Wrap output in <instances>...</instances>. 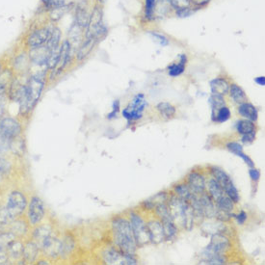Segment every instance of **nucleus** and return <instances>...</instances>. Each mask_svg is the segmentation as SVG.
Listing matches in <instances>:
<instances>
[{
    "mask_svg": "<svg viewBox=\"0 0 265 265\" xmlns=\"http://www.w3.org/2000/svg\"><path fill=\"white\" fill-rule=\"evenodd\" d=\"M112 232L115 244L128 255H135L137 244L130 221L125 218H116L112 222Z\"/></svg>",
    "mask_w": 265,
    "mask_h": 265,
    "instance_id": "f257e3e1",
    "label": "nucleus"
},
{
    "mask_svg": "<svg viewBox=\"0 0 265 265\" xmlns=\"http://www.w3.org/2000/svg\"><path fill=\"white\" fill-rule=\"evenodd\" d=\"M27 206L26 197L20 191H13L4 207L0 208V224L8 225L21 216Z\"/></svg>",
    "mask_w": 265,
    "mask_h": 265,
    "instance_id": "f03ea898",
    "label": "nucleus"
},
{
    "mask_svg": "<svg viewBox=\"0 0 265 265\" xmlns=\"http://www.w3.org/2000/svg\"><path fill=\"white\" fill-rule=\"evenodd\" d=\"M22 132L20 123L12 118L0 120V154L10 148L13 140L17 139Z\"/></svg>",
    "mask_w": 265,
    "mask_h": 265,
    "instance_id": "7ed1b4c3",
    "label": "nucleus"
},
{
    "mask_svg": "<svg viewBox=\"0 0 265 265\" xmlns=\"http://www.w3.org/2000/svg\"><path fill=\"white\" fill-rule=\"evenodd\" d=\"M45 84V73L44 72H37L32 75L28 80L26 87V95L27 100L30 109L37 104L38 100H40L43 90Z\"/></svg>",
    "mask_w": 265,
    "mask_h": 265,
    "instance_id": "20e7f679",
    "label": "nucleus"
},
{
    "mask_svg": "<svg viewBox=\"0 0 265 265\" xmlns=\"http://www.w3.org/2000/svg\"><path fill=\"white\" fill-rule=\"evenodd\" d=\"M107 29L103 23V13L100 7H95L89 18L87 26L86 38H95L100 41V38L104 37Z\"/></svg>",
    "mask_w": 265,
    "mask_h": 265,
    "instance_id": "39448f33",
    "label": "nucleus"
},
{
    "mask_svg": "<svg viewBox=\"0 0 265 265\" xmlns=\"http://www.w3.org/2000/svg\"><path fill=\"white\" fill-rule=\"evenodd\" d=\"M130 223L132 229L133 235L137 246L140 247L145 246L147 243L151 241L147 224L139 214L132 212Z\"/></svg>",
    "mask_w": 265,
    "mask_h": 265,
    "instance_id": "423d86ee",
    "label": "nucleus"
},
{
    "mask_svg": "<svg viewBox=\"0 0 265 265\" xmlns=\"http://www.w3.org/2000/svg\"><path fill=\"white\" fill-rule=\"evenodd\" d=\"M186 200L179 199L177 196H172L168 199V208L173 222L184 228Z\"/></svg>",
    "mask_w": 265,
    "mask_h": 265,
    "instance_id": "0eeeda50",
    "label": "nucleus"
},
{
    "mask_svg": "<svg viewBox=\"0 0 265 265\" xmlns=\"http://www.w3.org/2000/svg\"><path fill=\"white\" fill-rule=\"evenodd\" d=\"M148 105L147 100H145L144 95H137L131 104L123 111V116L128 121H137L140 120L143 116L145 107Z\"/></svg>",
    "mask_w": 265,
    "mask_h": 265,
    "instance_id": "6e6552de",
    "label": "nucleus"
},
{
    "mask_svg": "<svg viewBox=\"0 0 265 265\" xmlns=\"http://www.w3.org/2000/svg\"><path fill=\"white\" fill-rule=\"evenodd\" d=\"M103 261L106 265H137L134 255H128L121 250L110 249L103 253Z\"/></svg>",
    "mask_w": 265,
    "mask_h": 265,
    "instance_id": "1a4fd4ad",
    "label": "nucleus"
},
{
    "mask_svg": "<svg viewBox=\"0 0 265 265\" xmlns=\"http://www.w3.org/2000/svg\"><path fill=\"white\" fill-rule=\"evenodd\" d=\"M44 214H45V209H44V201L39 197L35 196L30 200V203L28 206L27 217H28L29 223L33 226L39 225L44 219Z\"/></svg>",
    "mask_w": 265,
    "mask_h": 265,
    "instance_id": "9d476101",
    "label": "nucleus"
},
{
    "mask_svg": "<svg viewBox=\"0 0 265 265\" xmlns=\"http://www.w3.org/2000/svg\"><path fill=\"white\" fill-rule=\"evenodd\" d=\"M50 34H51V30L47 27L37 29L27 37L26 45L30 49L41 47L47 43V41L49 40Z\"/></svg>",
    "mask_w": 265,
    "mask_h": 265,
    "instance_id": "9b49d317",
    "label": "nucleus"
},
{
    "mask_svg": "<svg viewBox=\"0 0 265 265\" xmlns=\"http://www.w3.org/2000/svg\"><path fill=\"white\" fill-rule=\"evenodd\" d=\"M230 247L231 242L226 235L222 233H215L211 236L210 243L206 248L218 254H225L230 249Z\"/></svg>",
    "mask_w": 265,
    "mask_h": 265,
    "instance_id": "f8f14e48",
    "label": "nucleus"
},
{
    "mask_svg": "<svg viewBox=\"0 0 265 265\" xmlns=\"http://www.w3.org/2000/svg\"><path fill=\"white\" fill-rule=\"evenodd\" d=\"M187 184L191 191L196 194L200 195L204 192L205 189V179L204 177L198 172H191L187 177Z\"/></svg>",
    "mask_w": 265,
    "mask_h": 265,
    "instance_id": "ddd939ff",
    "label": "nucleus"
},
{
    "mask_svg": "<svg viewBox=\"0 0 265 265\" xmlns=\"http://www.w3.org/2000/svg\"><path fill=\"white\" fill-rule=\"evenodd\" d=\"M148 231L150 234V240L153 243L158 244L165 240V234L163 225L159 221H151L147 224Z\"/></svg>",
    "mask_w": 265,
    "mask_h": 265,
    "instance_id": "4468645a",
    "label": "nucleus"
},
{
    "mask_svg": "<svg viewBox=\"0 0 265 265\" xmlns=\"http://www.w3.org/2000/svg\"><path fill=\"white\" fill-rule=\"evenodd\" d=\"M199 200L203 212V216L206 218L215 217L216 207L214 205V200L212 198L206 193H201L199 195Z\"/></svg>",
    "mask_w": 265,
    "mask_h": 265,
    "instance_id": "2eb2a0df",
    "label": "nucleus"
},
{
    "mask_svg": "<svg viewBox=\"0 0 265 265\" xmlns=\"http://www.w3.org/2000/svg\"><path fill=\"white\" fill-rule=\"evenodd\" d=\"M226 259L224 257V254H218L215 253L209 249H205L202 254V260L199 264L202 265H225Z\"/></svg>",
    "mask_w": 265,
    "mask_h": 265,
    "instance_id": "dca6fc26",
    "label": "nucleus"
},
{
    "mask_svg": "<svg viewBox=\"0 0 265 265\" xmlns=\"http://www.w3.org/2000/svg\"><path fill=\"white\" fill-rule=\"evenodd\" d=\"M98 42L99 41L95 38H86L85 42L80 45V47L78 48L76 52L77 60L83 61L84 59H86L90 55L92 50L95 48Z\"/></svg>",
    "mask_w": 265,
    "mask_h": 265,
    "instance_id": "f3484780",
    "label": "nucleus"
},
{
    "mask_svg": "<svg viewBox=\"0 0 265 265\" xmlns=\"http://www.w3.org/2000/svg\"><path fill=\"white\" fill-rule=\"evenodd\" d=\"M239 114L245 118V120H249L251 122H257L259 118V112L258 109L251 103L244 102L239 105L238 108Z\"/></svg>",
    "mask_w": 265,
    "mask_h": 265,
    "instance_id": "a211bd4d",
    "label": "nucleus"
},
{
    "mask_svg": "<svg viewBox=\"0 0 265 265\" xmlns=\"http://www.w3.org/2000/svg\"><path fill=\"white\" fill-rule=\"evenodd\" d=\"M210 89L213 95L225 96L230 91V84L224 78H215L210 81Z\"/></svg>",
    "mask_w": 265,
    "mask_h": 265,
    "instance_id": "6ab92c4d",
    "label": "nucleus"
},
{
    "mask_svg": "<svg viewBox=\"0 0 265 265\" xmlns=\"http://www.w3.org/2000/svg\"><path fill=\"white\" fill-rule=\"evenodd\" d=\"M210 171H211V175L213 178L223 187V189H225L227 186H229L231 183H232L231 177L221 168L212 167Z\"/></svg>",
    "mask_w": 265,
    "mask_h": 265,
    "instance_id": "aec40b11",
    "label": "nucleus"
},
{
    "mask_svg": "<svg viewBox=\"0 0 265 265\" xmlns=\"http://www.w3.org/2000/svg\"><path fill=\"white\" fill-rule=\"evenodd\" d=\"M70 51H71V44L69 41L65 40L60 45V61H59V70H63L70 60Z\"/></svg>",
    "mask_w": 265,
    "mask_h": 265,
    "instance_id": "412c9836",
    "label": "nucleus"
},
{
    "mask_svg": "<svg viewBox=\"0 0 265 265\" xmlns=\"http://www.w3.org/2000/svg\"><path fill=\"white\" fill-rule=\"evenodd\" d=\"M52 237L51 236V230L47 226H43L34 232V238L36 240V244L39 246V248L42 249V247L47 242V240Z\"/></svg>",
    "mask_w": 265,
    "mask_h": 265,
    "instance_id": "4be33fe9",
    "label": "nucleus"
},
{
    "mask_svg": "<svg viewBox=\"0 0 265 265\" xmlns=\"http://www.w3.org/2000/svg\"><path fill=\"white\" fill-rule=\"evenodd\" d=\"M39 246L34 242H28L25 246H23L22 257L28 263H33L37 259L39 254Z\"/></svg>",
    "mask_w": 265,
    "mask_h": 265,
    "instance_id": "5701e85b",
    "label": "nucleus"
},
{
    "mask_svg": "<svg viewBox=\"0 0 265 265\" xmlns=\"http://www.w3.org/2000/svg\"><path fill=\"white\" fill-rule=\"evenodd\" d=\"M207 187H208V191H209V196L215 202L222 196H224V194H225L223 187L214 178L209 179Z\"/></svg>",
    "mask_w": 265,
    "mask_h": 265,
    "instance_id": "b1692460",
    "label": "nucleus"
},
{
    "mask_svg": "<svg viewBox=\"0 0 265 265\" xmlns=\"http://www.w3.org/2000/svg\"><path fill=\"white\" fill-rule=\"evenodd\" d=\"M186 61H187V57L185 54H181L180 55V61L178 64H173L168 67V71L169 74L173 77L178 76L180 75L184 69H185V65H186Z\"/></svg>",
    "mask_w": 265,
    "mask_h": 265,
    "instance_id": "393cba45",
    "label": "nucleus"
},
{
    "mask_svg": "<svg viewBox=\"0 0 265 265\" xmlns=\"http://www.w3.org/2000/svg\"><path fill=\"white\" fill-rule=\"evenodd\" d=\"M229 92L231 94L232 100H234L236 103L241 104V103H244L247 101V96H246L245 92L238 85L232 84V86H230Z\"/></svg>",
    "mask_w": 265,
    "mask_h": 265,
    "instance_id": "a878e982",
    "label": "nucleus"
},
{
    "mask_svg": "<svg viewBox=\"0 0 265 265\" xmlns=\"http://www.w3.org/2000/svg\"><path fill=\"white\" fill-rule=\"evenodd\" d=\"M176 195L179 198V199H183L188 201L189 199L191 198V196L194 194L191 189L189 188L187 183H181V184H177L175 186L174 188Z\"/></svg>",
    "mask_w": 265,
    "mask_h": 265,
    "instance_id": "bb28decb",
    "label": "nucleus"
},
{
    "mask_svg": "<svg viewBox=\"0 0 265 265\" xmlns=\"http://www.w3.org/2000/svg\"><path fill=\"white\" fill-rule=\"evenodd\" d=\"M60 42H61V31L58 27H55L51 30V34L49 37V40L47 41V43L45 44V47L48 50L54 49L56 47H58L60 45Z\"/></svg>",
    "mask_w": 265,
    "mask_h": 265,
    "instance_id": "cd10ccee",
    "label": "nucleus"
},
{
    "mask_svg": "<svg viewBox=\"0 0 265 265\" xmlns=\"http://www.w3.org/2000/svg\"><path fill=\"white\" fill-rule=\"evenodd\" d=\"M60 61V45L54 49L49 50L46 66L49 69H55L56 66L59 65Z\"/></svg>",
    "mask_w": 265,
    "mask_h": 265,
    "instance_id": "c85d7f7f",
    "label": "nucleus"
},
{
    "mask_svg": "<svg viewBox=\"0 0 265 265\" xmlns=\"http://www.w3.org/2000/svg\"><path fill=\"white\" fill-rule=\"evenodd\" d=\"M89 18H90V16H88L87 11L84 8L79 7L76 10V16H75L76 22H75V24H77L82 29L87 28L88 22H89Z\"/></svg>",
    "mask_w": 265,
    "mask_h": 265,
    "instance_id": "c756f323",
    "label": "nucleus"
},
{
    "mask_svg": "<svg viewBox=\"0 0 265 265\" xmlns=\"http://www.w3.org/2000/svg\"><path fill=\"white\" fill-rule=\"evenodd\" d=\"M237 132L241 135L249 134V133L256 132V126L254 122L249 120H241L236 125Z\"/></svg>",
    "mask_w": 265,
    "mask_h": 265,
    "instance_id": "7c9ffc66",
    "label": "nucleus"
},
{
    "mask_svg": "<svg viewBox=\"0 0 265 265\" xmlns=\"http://www.w3.org/2000/svg\"><path fill=\"white\" fill-rule=\"evenodd\" d=\"M216 205H217V209L224 211V212H229L232 213L234 209V202L232 201L231 198H229L227 195L222 196L220 199L216 201Z\"/></svg>",
    "mask_w": 265,
    "mask_h": 265,
    "instance_id": "2f4dec72",
    "label": "nucleus"
},
{
    "mask_svg": "<svg viewBox=\"0 0 265 265\" xmlns=\"http://www.w3.org/2000/svg\"><path fill=\"white\" fill-rule=\"evenodd\" d=\"M156 108L158 112L160 113V115L167 119L174 117L176 114V108L169 102H160L157 104Z\"/></svg>",
    "mask_w": 265,
    "mask_h": 265,
    "instance_id": "473e14b6",
    "label": "nucleus"
},
{
    "mask_svg": "<svg viewBox=\"0 0 265 265\" xmlns=\"http://www.w3.org/2000/svg\"><path fill=\"white\" fill-rule=\"evenodd\" d=\"M163 229H164V234H165L166 240H172L176 237L177 233V225L173 222V220H167L162 222Z\"/></svg>",
    "mask_w": 265,
    "mask_h": 265,
    "instance_id": "72a5a7b5",
    "label": "nucleus"
},
{
    "mask_svg": "<svg viewBox=\"0 0 265 265\" xmlns=\"http://www.w3.org/2000/svg\"><path fill=\"white\" fill-rule=\"evenodd\" d=\"M208 102L212 108V116L214 115L215 112H217L220 108H222L223 106H225V100L223 98V96L220 95H213L209 98Z\"/></svg>",
    "mask_w": 265,
    "mask_h": 265,
    "instance_id": "f704fd0d",
    "label": "nucleus"
},
{
    "mask_svg": "<svg viewBox=\"0 0 265 265\" xmlns=\"http://www.w3.org/2000/svg\"><path fill=\"white\" fill-rule=\"evenodd\" d=\"M8 250L10 253V256L15 258V259H19L20 257L22 256V252H23V246L21 242H17V241H12L9 246H8Z\"/></svg>",
    "mask_w": 265,
    "mask_h": 265,
    "instance_id": "c9c22d12",
    "label": "nucleus"
},
{
    "mask_svg": "<svg viewBox=\"0 0 265 265\" xmlns=\"http://www.w3.org/2000/svg\"><path fill=\"white\" fill-rule=\"evenodd\" d=\"M155 212H156L157 216L160 218V220L162 222L167 221V220H172L170 212H169V208H168L167 202H162V203L157 204L155 207Z\"/></svg>",
    "mask_w": 265,
    "mask_h": 265,
    "instance_id": "e433bc0d",
    "label": "nucleus"
},
{
    "mask_svg": "<svg viewBox=\"0 0 265 265\" xmlns=\"http://www.w3.org/2000/svg\"><path fill=\"white\" fill-rule=\"evenodd\" d=\"M230 118H231V111H230V109L225 105V106H223L222 108H220V109L217 111L216 115L213 117L212 120L215 121V122H218V123H225V122H227Z\"/></svg>",
    "mask_w": 265,
    "mask_h": 265,
    "instance_id": "4c0bfd02",
    "label": "nucleus"
},
{
    "mask_svg": "<svg viewBox=\"0 0 265 265\" xmlns=\"http://www.w3.org/2000/svg\"><path fill=\"white\" fill-rule=\"evenodd\" d=\"M44 9L47 11H52L54 9L63 7L66 5V0H41Z\"/></svg>",
    "mask_w": 265,
    "mask_h": 265,
    "instance_id": "58836bf2",
    "label": "nucleus"
},
{
    "mask_svg": "<svg viewBox=\"0 0 265 265\" xmlns=\"http://www.w3.org/2000/svg\"><path fill=\"white\" fill-rule=\"evenodd\" d=\"M224 192L226 193V195L231 198L232 199V201L234 203L238 202L239 199H240V197H239V193H238V190L237 188L234 186L233 182L231 183L229 186H227L225 189H224Z\"/></svg>",
    "mask_w": 265,
    "mask_h": 265,
    "instance_id": "ea45409f",
    "label": "nucleus"
},
{
    "mask_svg": "<svg viewBox=\"0 0 265 265\" xmlns=\"http://www.w3.org/2000/svg\"><path fill=\"white\" fill-rule=\"evenodd\" d=\"M70 10V8H68V6H63V7H60V8H57V9H54L52 11H50V19L53 21V22H57L59 21L66 12Z\"/></svg>",
    "mask_w": 265,
    "mask_h": 265,
    "instance_id": "a19ab883",
    "label": "nucleus"
},
{
    "mask_svg": "<svg viewBox=\"0 0 265 265\" xmlns=\"http://www.w3.org/2000/svg\"><path fill=\"white\" fill-rule=\"evenodd\" d=\"M73 246H74V243L70 238H66L64 241H61V254H60V256L68 255L71 252V250L73 249Z\"/></svg>",
    "mask_w": 265,
    "mask_h": 265,
    "instance_id": "79ce46f5",
    "label": "nucleus"
},
{
    "mask_svg": "<svg viewBox=\"0 0 265 265\" xmlns=\"http://www.w3.org/2000/svg\"><path fill=\"white\" fill-rule=\"evenodd\" d=\"M156 0H146V17L148 19H152L155 13Z\"/></svg>",
    "mask_w": 265,
    "mask_h": 265,
    "instance_id": "37998d69",
    "label": "nucleus"
},
{
    "mask_svg": "<svg viewBox=\"0 0 265 265\" xmlns=\"http://www.w3.org/2000/svg\"><path fill=\"white\" fill-rule=\"evenodd\" d=\"M150 35L153 37V39H154V41H155V43L159 44H160V45H162V46L167 45V44H169L168 39L166 38L165 36H163V35H161V34L152 32V33H150Z\"/></svg>",
    "mask_w": 265,
    "mask_h": 265,
    "instance_id": "c03bdc74",
    "label": "nucleus"
},
{
    "mask_svg": "<svg viewBox=\"0 0 265 265\" xmlns=\"http://www.w3.org/2000/svg\"><path fill=\"white\" fill-rule=\"evenodd\" d=\"M170 3L173 7H175L177 10L188 7L190 4V0H170Z\"/></svg>",
    "mask_w": 265,
    "mask_h": 265,
    "instance_id": "a18cd8bd",
    "label": "nucleus"
},
{
    "mask_svg": "<svg viewBox=\"0 0 265 265\" xmlns=\"http://www.w3.org/2000/svg\"><path fill=\"white\" fill-rule=\"evenodd\" d=\"M227 149L232 153L233 155H236L237 153L243 151V148L242 146L239 144V143H236V142H232V143H229L227 145Z\"/></svg>",
    "mask_w": 265,
    "mask_h": 265,
    "instance_id": "49530a36",
    "label": "nucleus"
},
{
    "mask_svg": "<svg viewBox=\"0 0 265 265\" xmlns=\"http://www.w3.org/2000/svg\"><path fill=\"white\" fill-rule=\"evenodd\" d=\"M193 13H194L193 10H191L189 7H185V8L177 9V16L179 17V18H187V17L191 16Z\"/></svg>",
    "mask_w": 265,
    "mask_h": 265,
    "instance_id": "de8ad7c7",
    "label": "nucleus"
},
{
    "mask_svg": "<svg viewBox=\"0 0 265 265\" xmlns=\"http://www.w3.org/2000/svg\"><path fill=\"white\" fill-rule=\"evenodd\" d=\"M249 176L253 181H258L261 177V172L256 168H250L249 170Z\"/></svg>",
    "mask_w": 265,
    "mask_h": 265,
    "instance_id": "09e8293b",
    "label": "nucleus"
},
{
    "mask_svg": "<svg viewBox=\"0 0 265 265\" xmlns=\"http://www.w3.org/2000/svg\"><path fill=\"white\" fill-rule=\"evenodd\" d=\"M119 110H120V101L119 100H115L114 103H113V111L110 114H108L107 118L111 120V119L117 117V114H118Z\"/></svg>",
    "mask_w": 265,
    "mask_h": 265,
    "instance_id": "8fccbe9b",
    "label": "nucleus"
},
{
    "mask_svg": "<svg viewBox=\"0 0 265 265\" xmlns=\"http://www.w3.org/2000/svg\"><path fill=\"white\" fill-rule=\"evenodd\" d=\"M233 217L236 219V221H237V223L239 225H243L246 222V220L248 218V215H247V213L245 211H241L239 214H236V215L233 214Z\"/></svg>",
    "mask_w": 265,
    "mask_h": 265,
    "instance_id": "3c124183",
    "label": "nucleus"
},
{
    "mask_svg": "<svg viewBox=\"0 0 265 265\" xmlns=\"http://www.w3.org/2000/svg\"><path fill=\"white\" fill-rule=\"evenodd\" d=\"M255 139H256V132L242 135V142L244 144H251V143H253L255 141Z\"/></svg>",
    "mask_w": 265,
    "mask_h": 265,
    "instance_id": "603ef678",
    "label": "nucleus"
},
{
    "mask_svg": "<svg viewBox=\"0 0 265 265\" xmlns=\"http://www.w3.org/2000/svg\"><path fill=\"white\" fill-rule=\"evenodd\" d=\"M210 0H190V3H192L193 5L196 6H203L205 4H207Z\"/></svg>",
    "mask_w": 265,
    "mask_h": 265,
    "instance_id": "864d4df0",
    "label": "nucleus"
},
{
    "mask_svg": "<svg viewBox=\"0 0 265 265\" xmlns=\"http://www.w3.org/2000/svg\"><path fill=\"white\" fill-rule=\"evenodd\" d=\"M255 82L260 85V86H265V76H260L255 79Z\"/></svg>",
    "mask_w": 265,
    "mask_h": 265,
    "instance_id": "5fc2aeb1",
    "label": "nucleus"
},
{
    "mask_svg": "<svg viewBox=\"0 0 265 265\" xmlns=\"http://www.w3.org/2000/svg\"><path fill=\"white\" fill-rule=\"evenodd\" d=\"M38 264H39V265H49V263L44 262V261H41V262H39Z\"/></svg>",
    "mask_w": 265,
    "mask_h": 265,
    "instance_id": "6e6d98bb",
    "label": "nucleus"
}]
</instances>
